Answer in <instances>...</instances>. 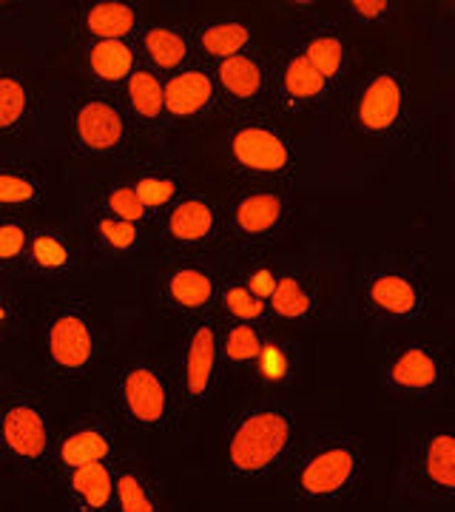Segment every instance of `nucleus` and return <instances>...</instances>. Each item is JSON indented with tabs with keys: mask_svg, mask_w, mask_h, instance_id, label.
<instances>
[{
	"mask_svg": "<svg viewBox=\"0 0 455 512\" xmlns=\"http://www.w3.org/2000/svg\"><path fill=\"white\" fill-rule=\"evenodd\" d=\"M134 46L140 63L160 77L180 72L197 60L191 46V29L174 20H146L134 35Z\"/></svg>",
	"mask_w": 455,
	"mask_h": 512,
	"instance_id": "nucleus-21",
	"label": "nucleus"
},
{
	"mask_svg": "<svg viewBox=\"0 0 455 512\" xmlns=\"http://www.w3.org/2000/svg\"><path fill=\"white\" fill-rule=\"evenodd\" d=\"M32 228L20 217L0 214V276H18L26 271Z\"/></svg>",
	"mask_w": 455,
	"mask_h": 512,
	"instance_id": "nucleus-38",
	"label": "nucleus"
},
{
	"mask_svg": "<svg viewBox=\"0 0 455 512\" xmlns=\"http://www.w3.org/2000/svg\"><path fill=\"white\" fill-rule=\"evenodd\" d=\"M86 231H89L91 248L114 262H128L137 254H143L146 248V225L109 217L94 205L86 217Z\"/></svg>",
	"mask_w": 455,
	"mask_h": 512,
	"instance_id": "nucleus-32",
	"label": "nucleus"
},
{
	"mask_svg": "<svg viewBox=\"0 0 455 512\" xmlns=\"http://www.w3.org/2000/svg\"><path fill=\"white\" fill-rule=\"evenodd\" d=\"M293 46L302 52V57L319 72L330 89L345 100L347 80H350V46L342 26L325 18L308 20L302 23Z\"/></svg>",
	"mask_w": 455,
	"mask_h": 512,
	"instance_id": "nucleus-18",
	"label": "nucleus"
},
{
	"mask_svg": "<svg viewBox=\"0 0 455 512\" xmlns=\"http://www.w3.org/2000/svg\"><path fill=\"white\" fill-rule=\"evenodd\" d=\"M114 476V512H160V498L154 484L137 464H111Z\"/></svg>",
	"mask_w": 455,
	"mask_h": 512,
	"instance_id": "nucleus-35",
	"label": "nucleus"
},
{
	"mask_svg": "<svg viewBox=\"0 0 455 512\" xmlns=\"http://www.w3.org/2000/svg\"><path fill=\"white\" fill-rule=\"evenodd\" d=\"M219 274L205 256H174L157 271V302L168 316L197 319L217 308Z\"/></svg>",
	"mask_w": 455,
	"mask_h": 512,
	"instance_id": "nucleus-15",
	"label": "nucleus"
},
{
	"mask_svg": "<svg viewBox=\"0 0 455 512\" xmlns=\"http://www.w3.org/2000/svg\"><path fill=\"white\" fill-rule=\"evenodd\" d=\"M296 453V416L273 402L245 404L228 421L225 464L231 476L259 481L279 473Z\"/></svg>",
	"mask_w": 455,
	"mask_h": 512,
	"instance_id": "nucleus-1",
	"label": "nucleus"
},
{
	"mask_svg": "<svg viewBox=\"0 0 455 512\" xmlns=\"http://www.w3.org/2000/svg\"><path fill=\"white\" fill-rule=\"evenodd\" d=\"M211 69H214L225 120L268 111V100H271V57L265 55L259 46L237 57H228L222 63H214Z\"/></svg>",
	"mask_w": 455,
	"mask_h": 512,
	"instance_id": "nucleus-16",
	"label": "nucleus"
},
{
	"mask_svg": "<svg viewBox=\"0 0 455 512\" xmlns=\"http://www.w3.org/2000/svg\"><path fill=\"white\" fill-rule=\"evenodd\" d=\"M299 367H302V348L279 328H271L248 376L262 390H285L296 382Z\"/></svg>",
	"mask_w": 455,
	"mask_h": 512,
	"instance_id": "nucleus-29",
	"label": "nucleus"
},
{
	"mask_svg": "<svg viewBox=\"0 0 455 512\" xmlns=\"http://www.w3.org/2000/svg\"><path fill=\"white\" fill-rule=\"evenodd\" d=\"M222 160L237 180L291 185L299 171V154L291 131L271 111L228 117L222 131Z\"/></svg>",
	"mask_w": 455,
	"mask_h": 512,
	"instance_id": "nucleus-2",
	"label": "nucleus"
},
{
	"mask_svg": "<svg viewBox=\"0 0 455 512\" xmlns=\"http://www.w3.org/2000/svg\"><path fill=\"white\" fill-rule=\"evenodd\" d=\"M231 274H237L239 282L254 293L256 299L268 302L273 288H276V282H279L282 265L268 251H259V254H248V259L239 265L237 271H231Z\"/></svg>",
	"mask_w": 455,
	"mask_h": 512,
	"instance_id": "nucleus-39",
	"label": "nucleus"
},
{
	"mask_svg": "<svg viewBox=\"0 0 455 512\" xmlns=\"http://www.w3.org/2000/svg\"><path fill=\"white\" fill-rule=\"evenodd\" d=\"M268 313H271L273 328H302L319 319L322 313V291L299 268L282 265L279 282L268 299Z\"/></svg>",
	"mask_w": 455,
	"mask_h": 512,
	"instance_id": "nucleus-23",
	"label": "nucleus"
},
{
	"mask_svg": "<svg viewBox=\"0 0 455 512\" xmlns=\"http://www.w3.org/2000/svg\"><path fill=\"white\" fill-rule=\"evenodd\" d=\"M188 29H191L194 55L208 66L256 49L254 23H248V20H208V23H197V26H188Z\"/></svg>",
	"mask_w": 455,
	"mask_h": 512,
	"instance_id": "nucleus-28",
	"label": "nucleus"
},
{
	"mask_svg": "<svg viewBox=\"0 0 455 512\" xmlns=\"http://www.w3.org/2000/svg\"><path fill=\"white\" fill-rule=\"evenodd\" d=\"M26 319V299L20 293L0 288V345L9 342Z\"/></svg>",
	"mask_w": 455,
	"mask_h": 512,
	"instance_id": "nucleus-41",
	"label": "nucleus"
},
{
	"mask_svg": "<svg viewBox=\"0 0 455 512\" xmlns=\"http://www.w3.org/2000/svg\"><path fill=\"white\" fill-rule=\"evenodd\" d=\"M163 94L171 131L200 128L222 117L214 69L202 60H194L180 72L163 77Z\"/></svg>",
	"mask_w": 455,
	"mask_h": 512,
	"instance_id": "nucleus-17",
	"label": "nucleus"
},
{
	"mask_svg": "<svg viewBox=\"0 0 455 512\" xmlns=\"http://www.w3.org/2000/svg\"><path fill=\"white\" fill-rule=\"evenodd\" d=\"M120 103L126 109V117L134 137L148 140V143H165L174 131L165 114V94H163V77L146 69L143 63L134 69L120 89Z\"/></svg>",
	"mask_w": 455,
	"mask_h": 512,
	"instance_id": "nucleus-19",
	"label": "nucleus"
},
{
	"mask_svg": "<svg viewBox=\"0 0 455 512\" xmlns=\"http://www.w3.org/2000/svg\"><path fill=\"white\" fill-rule=\"evenodd\" d=\"M219 316L188 319L177 345V399L185 410H202L214 402L219 390Z\"/></svg>",
	"mask_w": 455,
	"mask_h": 512,
	"instance_id": "nucleus-11",
	"label": "nucleus"
},
{
	"mask_svg": "<svg viewBox=\"0 0 455 512\" xmlns=\"http://www.w3.org/2000/svg\"><path fill=\"white\" fill-rule=\"evenodd\" d=\"M453 376L450 356L436 345L407 342L393 348L379 365V384L401 399H436L447 390Z\"/></svg>",
	"mask_w": 455,
	"mask_h": 512,
	"instance_id": "nucleus-14",
	"label": "nucleus"
},
{
	"mask_svg": "<svg viewBox=\"0 0 455 512\" xmlns=\"http://www.w3.org/2000/svg\"><path fill=\"white\" fill-rule=\"evenodd\" d=\"M339 9H342V18L359 29L384 26L393 15V3H387V0H347Z\"/></svg>",
	"mask_w": 455,
	"mask_h": 512,
	"instance_id": "nucleus-40",
	"label": "nucleus"
},
{
	"mask_svg": "<svg viewBox=\"0 0 455 512\" xmlns=\"http://www.w3.org/2000/svg\"><path fill=\"white\" fill-rule=\"evenodd\" d=\"M117 410L128 427L143 433H165L180 413L177 387L168 370L148 359L128 362L117 376Z\"/></svg>",
	"mask_w": 455,
	"mask_h": 512,
	"instance_id": "nucleus-10",
	"label": "nucleus"
},
{
	"mask_svg": "<svg viewBox=\"0 0 455 512\" xmlns=\"http://www.w3.org/2000/svg\"><path fill=\"white\" fill-rule=\"evenodd\" d=\"M419 473L436 493H455V439L450 433H427L421 439Z\"/></svg>",
	"mask_w": 455,
	"mask_h": 512,
	"instance_id": "nucleus-34",
	"label": "nucleus"
},
{
	"mask_svg": "<svg viewBox=\"0 0 455 512\" xmlns=\"http://www.w3.org/2000/svg\"><path fill=\"white\" fill-rule=\"evenodd\" d=\"M117 461V430L106 416L86 413L72 421L66 433L55 441V467L57 473L74 470L83 464H114Z\"/></svg>",
	"mask_w": 455,
	"mask_h": 512,
	"instance_id": "nucleus-20",
	"label": "nucleus"
},
{
	"mask_svg": "<svg viewBox=\"0 0 455 512\" xmlns=\"http://www.w3.org/2000/svg\"><path fill=\"white\" fill-rule=\"evenodd\" d=\"M219 319L228 322H251V325H271V313H268V302L256 299L254 293L248 291L237 274H222L219 279L217 308H214Z\"/></svg>",
	"mask_w": 455,
	"mask_h": 512,
	"instance_id": "nucleus-36",
	"label": "nucleus"
},
{
	"mask_svg": "<svg viewBox=\"0 0 455 512\" xmlns=\"http://www.w3.org/2000/svg\"><path fill=\"white\" fill-rule=\"evenodd\" d=\"M46 200V183L35 163L23 157H0V214L20 217Z\"/></svg>",
	"mask_w": 455,
	"mask_h": 512,
	"instance_id": "nucleus-31",
	"label": "nucleus"
},
{
	"mask_svg": "<svg viewBox=\"0 0 455 512\" xmlns=\"http://www.w3.org/2000/svg\"><path fill=\"white\" fill-rule=\"evenodd\" d=\"M364 447L353 436H319L299 453L293 487L305 501H345L359 490Z\"/></svg>",
	"mask_w": 455,
	"mask_h": 512,
	"instance_id": "nucleus-7",
	"label": "nucleus"
},
{
	"mask_svg": "<svg viewBox=\"0 0 455 512\" xmlns=\"http://www.w3.org/2000/svg\"><path fill=\"white\" fill-rule=\"evenodd\" d=\"M134 128L120 94L83 89L69 100V148L83 163H126L134 157Z\"/></svg>",
	"mask_w": 455,
	"mask_h": 512,
	"instance_id": "nucleus-6",
	"label": "nucleus"
},
{
	"mask_svg": "<svg viewBox=\"0 0 455 512\" xmlns=\"http://www.w3.org/2000/svg\"><path fill=\"white\" fill-rule=\"evenodd\" d=\"M339 103H342V97L319 77V72L310 66L293 43H285L273 52L268 111L276 120L325 114V111L336 109Z\"/></svg>",
	"mask_w": 455,
	"mask_h": 512,
	"instance_id": "nucleus-12",
	"label": "nucleus"
},
{
	"mask_svg": "<svg viewBox=\"0 0 455 512\" xmlns=\"http://www.w3.org/2000/svg\"><path fill=\"white\" fill-rule=\"evenodd\" d=\"M80 60H83V72L91 80V86L114 94L123 89V83L140 66L134 37L131 40H89V43H80Z\"/></svg>",
	"mask_w": 455,
	"mask_h": 512,
	"instance_id": "nucleus-27",
	"label": "nucleus"
},
{
	"mask_svg": "<svg viewBox=\"0 0 455 512\" xmlns=\"http://www.w3.org/2000/svg\"><path fill=\"white\" fill-rule=\"evenodd\" d=\"M83 262H86V245L74 239L69 231L55 225L32 228L23 274L37 279H63L74 274Z\"/></svg>",
	"mask_w": 455,
	"mask_h": 512,
	"instance_id": "nucleus-24",
	"label": "nucleus"
},
{
	"mask_svg": "<svg viewBox=\"0 0 455 512\" xmlns=\"http://www.w3.org/2000/svg\"><path fill=\"white\" fill-rule=\"evenodd\" d=\"M91 205L100 208L109 217H117V220L137 222V225H154V220L148 217V211L143 208L140 197H137L134 185L128 183L126 177L103 180V183L97 185V194H94Z\"/></svg>",
	"mask_w": 455,
	"mask_h": 512,
	"instance_id": "nucleus-37",
	"label": "nucleus"
},
{
	"mask_svg": "<svg viewBox=\"0 0 455 512\" xmlns=\"http://www.w3.org/2000/svg\"><path fill=\"white\" fill-rule=\"evenodd\" d=\"M43 97L37 83L15 66L0 69V140H18L37 126Z\"/></svg>",
	"mask_w": 455,
	"mask_h": 512,
	"instance_id": "nucleus-26",
	"label": "nucleus"
},
{
	"mask_svg": "<svg viewBox=\"0 0 455 512\" xmlns=\"http://www.w3.org/2000/svg\"><path fill=\"white\" fill-rule=\"evenodd\" d=\"M60 490L69 512H114L111 464H83L60 473Z\"/></svg>",
	"mask_w": 455,
	"mask_h": 512,
	"instance_id": "nucleus-30",
	"label": "nucleus"
},
{
	"mask_svg": "<svg viewBox=\"0 0 455 512\" xmlns=\"http://www.w3.org/2000/svg\"><path fill=\"white\" fill-rule=\"evenodd\" d=\"M12 9H15L12 3H3V0H0V20H3V18H12V15H15Z\"/></svg>",
	"mask_w": 455,
	"mask_h": 512,
	"instance_id": "nucleus-42",
	"label": "nucleus"
},
{
	"mask_svg": "<svg viewBox=\"0 0 455 512\" xmlns=\"http://www.w3.org/2000/svg\"><path fill=\"white\" fill-rule=\"evenodd\" d=\"M134 185L137 197L148 211V217L157 222L174 202L194 191L191 171L171 160H137L126 177Z\"/></svg>",
	"mask_w": 455,
	"mask_h": 512,
	"instance_id": "nucleus-22",
	"label": "nucleus"
},
{
	"mask_svg": "<svg viewBox=\"0 0 455 512\" xmlns=\"http://www.w3.org/2000/svg\"><path fill=\"white\" fill-rule=\"evenodd\" d=\"M364 313L384 328H407L430 313V279L413 262H382L362 276Z\"/></svg>",
	"mask_w": 455,
	"mask_h": 512,
	"instance_id": "nucleus-8",
	"label": "nucleus"
},
{
	"mask_svg": "<svg viewBox=\"0 0 455 512\" xmlns=\"http://www.w3.org/2000/svg\"><path fill=\"white\" fill-rule=\"evenodd\" d=\"M57 430L49 407L32 390H12L0 402V450L26 473L55 467Z\"/></svg>",
	"mask_w": 455,
	"mask_h": 512,
	"instance_id": "nucleus-9",
	"label": "nucleus"
},
{
	"mask_svg": "<svg viewBox=\"0 0 455 512\" xmlns=\"http://www.w3.org/2000/svg\"><path fill=\"white\" fill-rule=\"evenodd\" d=\"M168 259L208 256L222 245V205L214 194L194 188L154 222Z\"/></svg>",
	"mask_w": 455,
	"mask_h": 512,
	"instance_id": "nucleus-13",
	"label": "nucleus"
},
{
	"mask_svg": "<svg viewBox=\"0 0 455 512\" xmlns=\"http://www.w3.org/2000/svg\"><path fill=\"white\" fill-rule=\"evenodd\" d=\"M271 328L273 325H251V322L219 319V365H222V370L248 373Z\"/></svg>",
	"mask_w": 455,
	"mask_h": 512,
	"instance_id": "nucleus-33",
	"label": "nucleus"
},
{
	"mask_svg": "<svg viewBox=\"0 0 455 512\" xmlns=\"http://www.w3.org/2000/svg\"><path fill=\"white\" fill-rule=\"evenodd\" d=\"M413 126L410 77L401 69L362 74L347 94V131L373 146H393Z\"/></svg>",
	"mask_w": 455,
	"mask_h": 512,
	"instance_id": "nucleus-5",
	"label": "nucleus"
},
{
	"mask_svg": "<svg viewBox=\"0 0 455 512\" xmlns=\"http://www.w3.org/2000/svg\"><path fill=\"white\" fill-rule=\"evenodd\" d=\"M222 205V245L231 254L268 251L293 220L291 185L237 180Z\"/></svg>",
	"mask_w": 455,
	"mask_h": 512,
	"instance_id": "nucleus-3",
	"label": "nucleus"
},
{
	"mask_svg": "<svg viewBox=\"0 0 455 512\" xmlns=\"http://www.w3.org/2000/svg\"><path fill=\"white\" fill-rule=\"evenodd\" d=\"M143 23V9L128 0H86L74 9V32L83 43L131 40Z\"/></svg>",
	"mask_w": 455,
	"mask_h": 512,
	"instance_id": "nucleus-25",
	"label": "nucleus"
},
{
	"mask_svg": "<svg viewBox=\"0 0 455 512\" xmlns=\"http://www.w3.org/2000/svg\"><path fill=\"white\" fill-rule=\"evenodd\" d=\"M46 370L60 384L83 382L103 356V330L83 296L49 299L43 319Z\"/></svg>",
	"mask_w": 455,
	"mask_h": 512,
	"instance_id": "nucleus-4",
	"label": "nucleus"
}]
</instances>
